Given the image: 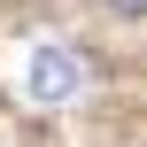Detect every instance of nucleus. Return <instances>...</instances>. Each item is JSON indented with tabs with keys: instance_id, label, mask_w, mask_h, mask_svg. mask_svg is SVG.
<instances>
[{
	"instance_id": "2",
	"label": "nucleus",
	"mask_w": 147,
	"mask_h": 147,
	"mask_svg": "<svg viewBox=\"0 0 147 147\" xmlns=\"http://www.w3.org/2000/svg\"><path fill=\"white\" fill-rule=\"evenodd\" d=\"M109 8H124V16H132V8H140V0H109Z\"/></svg>"
},
{
	"instance_id": "1",
	"label": "nucleus",
	"mask_w": 147,
	"mask_h": 147,
	"mask_svg": "<svg viewBox=\"0 0 147 147\" xmlns=\"http://www.w3.org/2000/svg\"><path fill=\"white\" fill-rule=\"evenodd\" d=\"M78 85H85V54H78V47H39V54H31V70H23V93H31L39 109L70 101Z\"/></svg>"
}]
</instances>
